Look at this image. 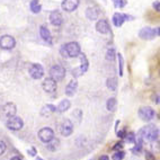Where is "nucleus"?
Returning <instances> with one entry per match:
<instances>
[{
	"label": "nucleus",
	"mask_w": 160,
	"mask_h": 160,
	"mask_svg": "<svg viewBox=\"0 0 160 160\" xmlns=\"http://www.w3.org/2000/svg\"><path fill=\"white\" fill-rule=\"evenodd\" d=\"M160 135V131L154 124H148L141 128L138 132V137H140L143 141H148V142H153L158 140Z\"/></svg>",
	"instance_id": "nucleus-1"
},
{
	"label": "nucleus",
	"mask_w": 160,
	"mask_h": 160,
	"mask_svg": "<svg viewBox=\"0 0 160 160\" xmlns=\"http://www.w3.org/2000/svg\"><path fill=\"white\" fill-rule=\"evenodd\" d=\"M60 53L64 58H77L81 54V49L77 42H69L61 46Z\"/></svg>",
	"instance_id": "nucleus-2"
},
{
	"label": "nucleus",
	"mask_w": 160,
	"mask_h": 160,
	"mask_svg": "<svg viewBox=\"0 0 160 160\" xmlns=\"http://www.w3.org/2000/svg\"><path fill=\"white\" fill-rule=\"evenodd\" d=\"M79 57H80V60H81L80 66L78 67V68L72 70V76H73L74 78L81 77L82 74H85L87 71H88V68H89V62H88V59H87L86 55L83 54V53H81Z\"/></svg>",
	"instance_id": "nucleus-3"
},
{
	"label": "nucleus",
	"mask_w": 160,
	"mask_h": 160,
	"mask_svg": "<svg viewBox=\"0 0 160 160\" xmlns=\"http://www.w3.org/2000/svg\"><path fill=\"white\" fill-rule=\"evenodd\" d=\"M138 114H139V117H140L141 120L144 121V122H150L156 116V112L152 107L150 106H142L139 108V112H138Z\"/></svg>",
	"instance_id": "nucleus-4"
},
{
	"label": "nucleus",
	"mask_w": 160,
	"mask_h": 160,
	"mask_svg": "<svg viewBox=\"0 0 160 160\" xmlns=\"http://www.w3.org/2000/svg\"><path fill=\"white\" fill-rule=\"evenodd\" d=\"M66 77V70L60 64H55L50 69V78L55 81H62Z\"/></svg>",
	"instance_id": "nucleus-5"
},
{
	"label": "nucleus",
	"mask_w": 160,
	"mask_h": 160,
	"mask_svg": "<svg viewBox=\"0 0 160 160\" xmlns=\"http://www.w3.org/2000/svg\"><path fill=\"white\" fill-rule=\"evenodd\" d=\"M73 130H74L73 123L70 120H68V118L63 120L60 125H59V132H60V134L62 137H66V138L70 137L73 133Z\"/></svg>",
	"instance_id": "nucleus-6"
},
{
	"label": "nucleus",
	"mask_w": 160,
	"mask_h": 160,
	"mask_svg": "<svg viewBox=\"0 0 160 160\" xmlns=\"http://www.w3.org/2000/svg\"><path fill=\"white\" fill-rule=\"evenodd\" d=\"M24 122L23 120L20 118L19 116H12L9 117L8 121H7V128L12 131H19V130L23 129Z\"/></svg>",
	"instance_id": "nucleus-7"
},
{
	"label": "nucleus",
	"mask_w": 160,
	"mask_h": 160,
	"mask_svg": "<svg viewBox=\"0 0 160 160\" xmlns=\"http://www.w3.org/2000/svg\"><path fill=\"white\" fill-rule=\"evenodd\" d=\"M16 45V41L10 35H3L0 37V49L2 50H12Z\"/></svg>",
	"instance_id": "nucleus-8"
},
{
	"label": "nucleus",
	"mask_w": 160,
	"mask_h": 160,
	"mask_svg": "<svg viewBox=\"0 0 160 160\" xmlns=\"http://www.w3.org/2000/svg\"><path fill=\"white\" fill-rule=\"evenodd\" d=\"M28 72H29V74H31V77L35 80L41 79V78L44 76V69L40 63H34V64H32Z\"/></svg>",
	"instance_id": "nucleus-9"
},
{
	"label": "nucleus",
	"mask_w": 160,
	"mask_h": 160,
	"mask_svg": "<svg viewBox=\"0 0 160 160\" xmlns=\"http://www.w3.org/2000/svg\"><path fill=\"white\" fill-rule=\"evenodd\" d=\"M38 138L44 143H48L54 138V131L51 128H43L38 131Z\"/></svg>",
	"instance_id": "nucleus-10"
},
{
	"label": "nucleus",
	"mask_w": 160,
	"mask_h": 160,
	"mask_svg": "<svg viewBox=\"0 0 160 160\" xmlns=\"http://www.w3.org/2000/svg\"><path fill=\"white\" fill-rule=\"evenodd\" d=\"M133 16H130L128 14H121V12H115L113 15V24L116 27H121L125 20H133Z\"/></svg>",
	"instance_id": "nucleus-11"
},
{
	"label": "nucleus",
	"mask_w": 160,
	"mask_h": 160,
	"mask_svg": "<svg viewBox=\"0 0 160 160\" xmlns=\"http://www.w3.org/2000/svg\"><path fill=\"white\" fill-rule=\"evenodd\" d=\"M156 36H157V29L151 27H143L139 32V37L142 40H153Z\"/></svg>",
	"instance_id": "nucleus-12"
},
{
	"label": "nucleus",
	"mask_w": 160,
	"mask_h": 160,
	"mask_svg": "<svg viewBox=\"0 0 160 160\" xmlns=\"http://www.w3.org/2000/svg\"><path fill=\"white\" fill-rule=\"evenodd\" d=\"M42 87H43V90L48 94H52L57 90V81L53 80L52 78H46L42 82Z\"/></svg>",
	"instance_id": "nucleus-13"
},
{
	"label": "nucleus",
	"mask_w": 160,
	"mask_h": 160,
	"mask_svg": "<svg viewBox=\"0 0 160 160\" xmlns=\"http://www.w3.org/2000/svg\"><path fill=\"white\" fill-rule=\"evenodd\" d=\"M79 6V0H63L61 3L63 10H66L68 12H71L78 8Z\"/></svg>",
	"instance_id": "nucleus-14"
},
{
	"label": "nucleus",
	"mask_w": 160,
	"mask_h": 160,
	"mask_svg": "<svg viewBox=\"0 0 160 160\" xmlns=\"http://www.w3.org/2000/svg\"><path fill=\"white\" fill-rule=\"evenodd\" d=\"M77 89H78V81L76 78H73V79L70 80L69 83L67 85L64 92H66V95L68 97H72V96H74V94L77 92Z\"/></svg>",
	"instance_id": "nucleus-15"
},
{
	"label": "nucleus",
	"mask_w": 160,
	"mask_h": 160,
	"mask_svg": "<svg viewBox=\"0 0 160 160\" xmlns=\"http://www.w3.org/2000/svg\"><path fill=\"white\" fill-rule=\"evenodd\" d=\"M50 23L53 26H61L63 23V17L59 10H53L50 14Z\"/></svg>",
	"instance_id": "nucleus-16"
},
{
	"label": "nucleus",
	"mask_w": 160,
	"mask_h": 160,
	"mask_svg": "<svg viewBox=\"0 0 160 160\" xmlns=\"http://www.w3.org/2000/svg\"><path fill=\"white\" fill-rule=\"evenodd\" d=\"M40 35H41V37H42V40H43L44 42H46V43L49 44V45H52L51 32H50V29L48 28L46 26L42 25L40 27Z\"/></svg>",
	"instance_id": "nucleus-17"
},
{
	"label": "nucleus",
	"mask_w": 160,
	"mask_h": 160,
	"mask_svg": "<svg viewBox=\"0 0 160 160\" xmlns=\"http://www.w3.org/2000/svg\"><path fill=\"white\" fill-rule=\"evenodd\" d=\"M96 31L100 34H108L109 33V24L106 19H100L96 24Z\"/></svg>",
	"instance_id": "nucleus-18"
},
{
	"label": "nucleus",
	"mask_w": 160,
	"mask_h": 160,
	"mask_svg": "<svg viewBox=\"0 0 160 160\" xmlns=\"http://www.w3.org/2000/svg\"><path fill=\"white\" fill-rule=\"evenodd\" d=\"M2 111H3L5 116L9 118V117L16 115V113H17V107H16V105H15L14 103H7V104H5V106H3Z\"/></svg>",
	"instance_id": "nucleus-19"
},
{
	"label": "nucleus",
	"mask_w": 160,
	"mask_h": 160,
	"mask_svg": "<svg viewBox=\"0 0 160 160\" xmlns=\"http://www.w3.org/2000/svg\"><path fill=\"white\" fill-rule=\"evenodd\" d=\"M99 16V10L95 7H89L86 10V17L89 20H96Z\"/></svg>",
	"instance_id": "nucleus-20"
},
{
	"label": "nucleus",
	"mask_w": 160,
	"mask_h": 160,
	"mask_svg": "<svg viewBox=\"0 0 160 160\" xmlns=\"http://www.w3.org/2000/svg\"><path fill=\"white\" fill-rule=\"evenodd\" d=\"M54 112H57V106L52 105V104H48V105H45L43 108L41 109V115L48 117V116H50L52 113H54Z\"/></svg>",
	"instance_id": "nucleus-21"
},
{
	"label": "nucleus",
	"mask_w": 160,
	"mask_h": 160,
	"mask_svg": "<svg viewBox=\"0 0 160 160\" xmlns=\"http://www.w3.org/2000/svg\"><path fill=\"white\" fill-rule=\"evenodd\" d=\"M70 107H71V103H70V100L63 99V100H61L60 104L57 106V112H59V113H64V112L68 111Z\"/></svg>",
	"instance_id": "nucleus-22"
},
{
	"label": "nucleus",
	"mask_w": 160,
	"mask_h": 160,
	"mask_svg": "<svg viewBox=\"0 0 160 160\" xmlns=\"http://www.w3.org/2000/svg\"><path fill=\"white\" fill-rule=\"evenodd\" d=\"M29 8H31V12L33 14H38L42 10V5L40 3L38 0H32L31 3H29Z\"/></svg>",
	"instance_id": "nucleus-23"
},
{
	"label": "nucleus",
	"mask_w": 160,
	"mask_h": 160,
	"mask_svg": "<svg viewBox=\"0 0 160 160\" xmlns=\"http://www.w3.org/2000/svg\"><path fill=\"white\" fill-rule=\"evenodd\" d=\"M46 146H48V149H49L50 151H55L60 147V140L57 139V138H53L50 142L46 143Z\"/></svg>",
	"instance_id": "nucleus-24"
},
{
	"label": "nucleus",
	"mask_w": 160,
	"mask_h": 160,
	"mask_svg": "<svg viewBox=\"0 0 160 160\" xmlns=\"http://www.w3.org/2000/svg\"><path fill=\"white\" fill-rule=\"evenodd\" d=\"M117 79L115 77H112V78H108V79L106 80V87L112 90V92H115L117 88Z\"/></svg>",
	"instance_id": "nucleus-25"
},
{
	"label": "nucleus",
	"mask_w": 160,
	"mask_h": 160,
	"mask_svg": "<svg viewBox=\"0 0 160 160\" xmlns=\"http://www.w3.org/2000/svg\"><path fill=\"white\" fill-rule=\"evenodd\" d=\"M116 105H117V100L115 97L108 98L107 102H106V108L109 112H114L116 109Z\"/></svg>",
	"instance_id": "nucleus-26"
},
{
	"label": "nucleus",
	"mask_w": 160,
	"mask_h": 160,
	"mask_svg": "<svg viewBox=\"0 0 160 160\" xmlns=\"http://www.w3.org/2000/svg\"><path fill=\"white\" fill-rule=\"evenodd\" d=\"M105 58H106V60L111 61V62L115 61V58H116V52H115V50L113 49V48H111V49L107 50V51H106Z\"/></svg>",
	"instance_id": "nucleus-27"
},
{
	"label": "nucleus",
	"mask_w": 160,
	"mask_h": 160,
	"mask_svg": "<svg viewBox=\"0 0 160 160\" xmlns=\"http://www.w3.org/2000/svg\"><path fill=\"white\" fill-rule=\"evenodd\" d=\"M116 57L118 58V66H120V69H118V71H120V77L123 76V67H124V60H123V57L121 53H116Z\"/></svg>",
	"instance_id": "nucleus-28"
},
{
	"label": "nucleus",
	"mask_w": 160,
	"mask_h": 160,
	"mask_svg": "<svg viewBox=\"0 0 160 160\" xmlns=\"http://www.w3.org/2000/svg\"><path fill=\"white\" fill-rule=\"evenodd\" d=\"M125 141L128 143H135V141H137V137H135V134L133 133V132H129V133H126V135H125Z\"/></svg>",
	"instance_id": "nucleus-29"
},
{
	"label": "nucleus",
	"mask_w": 160,
	"mask_h": 160,
	"mask_svg": "<svg viewBox=\"0 0 160 160\" xmlns=\"http://www.w3.org/2000/svg\"><path fill=\"white\" fill-rule=\"evenodd\" d=\"M115 8H124L128 5V0H112Z\"/></svg>",
	"instance_id": "nucleus-30"
},
{
	"label": "nucleus",
	"mask_w": 160,
	"mask_h": 160,
	"mask_svg": "<svg viewBox=\"0 0 160 160\" xmlns=\"http://www.w3.org/2000/svg\"><path fill=\"white\" fill-rule=\"evenodd\" d=\"M124 157H125V152H124L123 150H118V151H116L114 154H113L112 159L113 160H123Z\"/></svg>",
	"instance_id": "nucleus-31"
},
{
	"label": "nucleus",
	"mask_w": 160,
	"mask_h": 160,
	"mask_svg": "<svg viewBox=\"0 0 160 160\" xmlns=\"http://www.w3.org/2000/svg\"><path fill=\"white\" fill-rule=\"evenodd\" d=\"M72 115H73L74 118H77V123H80V121L82 118V112L80 111V109H74Z\"/></svg>",
	"instance_id": "nucleus-32"
},
{
	"label": "nucleus",
	"mask_w": 160,
	"mask_h": 160,
	"mask_svg": "<svg viewBox=\"0 0 160 160\" xmlns=\"http://www.w3.org/2000/svg\"><path fill=\"white\" fill-rule=\"evenodd\" d=\"M151 150L153 152H160V142L158 140L151 142Z\"/></svg>",
	"instance_id": "nucleus-33"
},
{
	"label": "nucleus",
	"mask_w": 160,
	"mask_h": 160,
	"mask_svg": "<svg viewBox=\"0 0 160 160\" xmlns=\"http://www.w3.org/2000/svg\"><path fill=\"white\" fill-rule=\"evenodd\" d=\"M151 99H152V102H153L154 104L159 105V104H160V90H158V92H156L153 95H152Z\"/></svg>",
	"instance_id": "nucleus-34"
},
{
	"label": "nucleus",
	"mask_w": 160,
	"mask_h": 160,
	"mask_svg": "<svg viewBox=\"0 0 160 160\" xmlns=\"http://www.w3.org/2000/svg\"><path fill=\"white\" fill-rule=\"evenodd\" d=\"M144 157H146V160H156V157H154L153 152L148 151V150L144 151Z\"/></svg>",
	"instance_id": "nucleus-35"
},
{
	"label": "nucleus",
	"mask_w": 160,
	"mask_h": 160,
	"mask_svg": "<svg viewBox=\"0 0 160 160\" xmlns=\"http://www.w3.org/2000/svg\"><path fill=\"white\" fill-rule=\"evenodd\" d=\"M6 149H7L6 143L3 142V141L0 140V156H2V154L6 152Z\"/></svg>",
	"instance_id": "nucleus-36"
},
{
	"label": "nucleus",
	"mask_w": 160,
	"mask_h": 160,
	"mask_svg": "<svg viewBox=\"0 0 160 160\" xmlns=\"http://www.w3.org/2000/svg\"><path fill=\"white\" fill-rule=\"evenodd\" d=\"M126 133H128V132L125 131V129H123V130H121V131H117L116 135H117V138H120V139H124Z\"/></svg>",
	"instance_id": "nucleus-37"
},
{
	"label": "nucleus",
	"mask_w": 160,
	"mask_h": 160,
	"mask_svg": "<svg viewBox=\"0 0 160 160\" xmlns=\"http://www.w3.org/2000/svg\"><path fill=\"white\" fill-rule=\"evenodd\" d=\"M122 148H123V142L122 141H120V142H117L116 144H115L114 147H113V150H122Z\"/></svg>",
	"instance_id": "nucleus-38"
},
{
	"label": "nucleus",
	"mask_w": 160,
	"mask_h": 160,
	"mask_svg": "<svg viewBox=\"0 0 160 160\" xmlns=\"http://www.w3.org/2000/svg\"><path fill=\"white\" fill-rule=\"evenodd\" d=\"M153 8L156 9V10H160V1H154Z\"/></svg>",
	"instance_id": "nucleus-39"
},
{
	"label": "nucleus",
	"mask_w": 160,
	"mask_h": 160,
	"mask_svg": "<svg viewBox=\"0 0 160 160\" xmlns=\"http://www.w3.org/2000/svg\"><path fill=\"white\" fill-rule=\"evenodd\" d=\"M28 152H29V154H31V156H36V150H35V148L29 149Z\"/></svg>",
	"instance_id": "nucleus-40"
},
{
	"label": "nucleus",
	"mask_w": 160,
	"mask_h": 160,
	"mask_svg": "<svg viewBox=\"0 0 160 160\" xmlns=\"http://www.w3.org/2000/svg\"><path fill=\"white\" fill-rule=\"evenodd\" d=\"M99 160H109V157L108 156H106V154H103V156H100L99 157Z\"/></svg>",
	"instance_id": "nucleus-41"
},
{
	"label": "nucleus",
	"mask_w": 160,
	"mask_h": 160,
	"mask_svg": "<svg viewBox=\"0 0 160 160\" xmlns=\"http://www.w3.org/2000/svg\"><path fill=\"white\" fill-rule=\"evenodd\" d=\"M10 160H23V158L19 157V156H14V157L10 158Z\"/></svg>",
	"instance_id": "nucleus-42"
},
{
	"label": "nucleus",
	"mask_w": 160,
	"mask_h": 160,
	"mask_svg": "<svg viewBox=\"0 0 160 160\" xmlns=\"http://www.w3.org/2000/svg\"><path fill=\"white\" fill-rule=\"evenodd\" d=\"M157 34H158V35H160V28H158V29H157Z\"/></svg>",
	"instance_id": "nucleus-43"
},
{
	"label": "nucleus",
	"mask_w": 160,
	"mask_h": 160,
	"mask_svg": "<svg viewBox=\"0 0 160 160\" xmlns=\"http://www.w3.org/2000/svg\"><path fill=\"white\" fill-rule=\"evenodd\" d=\"M35 160H43V159H42V158H40V157H36V159H35Z\"/></svg>",
	"instance_id": "nucleus-44"
}]
</instances>
